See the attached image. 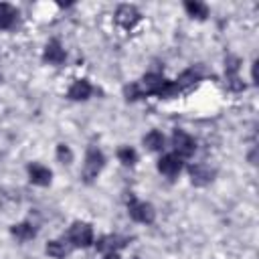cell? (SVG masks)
<instances>
[{"mask_svg": "<svg viewBox=\"0 0 259 259\" xmlns=\"http://www.w3.org/2000/svg\"><path fill=\"white\" fill-rule=\"evenodd\" d=\"M91 93H93L91 83H89V81H85V79H77V81L69 87L67 97H69V99H73V101H85V99H89V95H91Z\"/></svg>", "mask_w": 259, "mask_h": 259, "instance_id": "cell-12", "label": "cell"}, {"mask_svg": "<svg viewBox=\"0 0 259 259\" xmlns=\"http://www.w3.org/2000/svg\"><path fill=\"white\" fill-rule=\"evenodd\" d=\"M239 67H241V59L235 55H229L225 59V75H227V87L231 91H243L245 83L239 77Z\"/></svg>", "mask_w": 259, "mask_h": 259, "instance_id": "cell-6", "label": "cell"}, {"mask_svg": "<svg viewBox=\"0 0 259 259\" xmlns=\"http://www.w3.org/2000/svg\"><path fill=\"white\" fill-rule=\"evenodd\" d=\"M125 243H127V239H123L119 235H105V237H101L97 241V251H101V253H115Z\"/></svg>", "mask_w": 259, "mask_h": 259, "instance_id": "cell-13", "label": "cell"}, {"mask_svg": "<svg viewBox=\"0 0 259 259\" xmlns=\"http://www.w3.org/2000/svg\"><path fill=\"white\" fill-rule=\"evenodd\" d=\"M45 251H47V255H51L55 259H63L65 255H69L71 245H67L65 241H49L47 247H45Z\"/></svg>", "mask_w": 259, "mask_h": 259, "instance_id": "cell-17", "label": "cell"}, {"mask_svg": "<svg viewBox=\"0 0 259 259\" xmlns=\"http://www.w3.org/2000/svg\"><path fill=\"white\" fill-rule=\"evenodd\" d=\"M127 212H130V217H132L134 221L146 223V225L154 223V219H156L154 206H152L150 202L138 200V198H134V196H130V200H127Z\"/></svg>", "mask_w": 259, "mask_h": 259, "instance_id": "cell-4", "label": "cell"}, {"mask_svg": "<svg viewBox=\"0 0 259 259\" xmlns=\"http://www.w3.org/2000/svg\"><path fill=\"white\" fill-rule=\"evenodd\" d=\"M117 158H119L121 164H125V166H134L136 160H138V154H136L134 148L125 146V148H119V150H117Z\"/></svg>", "mask_w": 259, "mask_h": 259, "instance_id": "cell-19", "label": "cell"}, {"mask_svg": "<svg viewBox=\"0 0 259 259\" xmlns=\"http://www.w3.org/2000/svg\"><path fill=\"white\" fill-rule=\"evenodd\" d=\"M16 20H18V10L12 4L2 2L0 4V28L8 30V28H12L16 24Z\"/></svg>", "mask_w": 259, "mask_h": 259, "instance_id": "cell-14", "label": "cell"}, {"mask_svg": "<svg viewBox=\"0 0 259 259\" xmlns=\"http://www.w3.org/2000/svg\"><path fill=\"white\" fill-rule=\"evenodd\" d=\"M188 174H190V180H192L194 186H206V184L214 178V170H212L210 166L202 164V162L192 164V166L188 168Z\"/></svg>", "mask_w": 259, "mask_h": 259, "instance_id": "cell-8", "label": "cell"}, {"mask_svg": "<svg viewBox=\"0 0 259 259\" xmlns=\"http://www.w3.org/2000/svg\"><path fill=\"white\" fill-rule=\"evenodd\" d=\"M138 20H140V10L136 6H132V4H121L115 10V22L125 30H130Z\"/></svg>", "mask_w": 259, "mask_h": 259, "instance_id": "cell-7", "label": "cell"}, {"mask_svg": "<svg viewBox=\"0 0 259 259\" xmlns=\"http://www.w3.org/2000/svg\"><path fill=\"white\" fill-rule=\"evenodd\" d=\"M57 160L61 164H71L73 162V152H71V148L67 144H59L57 146Z\"/></svg>", "mask_w": 259, "mask_h": 259, "instance_id": "cell-20", "label": "cell"}, {"mask_svg": "<svg viewBox=\"0 0 259 259\" xmlns=\"http://www.w3.org/2000/svg\"><path fill=\"white\" fill-rule=\"evenodd\" d=\"M184 8L186 12L192 16V18H198V20H204L208 16V6L204 2H198V0H186L184 2Z\"/></svg>", "mask_w": 259, "mask_h": 259, "instance_id": "cell-15", "label": "cell"}, {"mask_svg": "<svg viewBox=\"0 0 259 259\" xmlns=\"http://www.w3.org/2000/svg\"><path fill=\"white\" fill-rule=\"evenodd\" d=\"M158 170L164 174V176H176L180 170H182V158L176 156V154H164L160 160H158Z\"/></svg>", "mask_w": 259, "mask_h": 259, "instance_id": "cell-10", "label": "cell"}, {"mask_svg": "<svg viewBox=\"0 0 259 259\" xmlns=\"http://www.w3.org/2000/svg\"><path fill=\"white\" fill-rule=\"evenodd\" d=\"M10 233H12L18 241H28V239H32V237L36 235V229H34V225H30V223H18V225H12V227H10Z\"/></svg>", "mask_w": 259, "mask_h": 259, "instance_id": "cell-16", "label": "cell"}, {"mask_svg": "<svg viewBox=\"0 0 259 259\" xmlns=\"http://www.w3.org/2000/svg\"><path fill=\"white\" fill-rule=\"evenodd\" d=\"M172 146H174V154L180 156V158H188L196 150L194 138L190 134H186L184 130H174V134H172Z\"/></svg>", "mask_w": 259, "mask_h": 259, "instance_id": "cell-5", "label": "cell"}, {"mask_svg": "<svg viewBox=\"0 0 259 259\" xmlns=\"http://www.w3.org/2000/svg\"><path fill=\"white\" fill-rule=\"evenodd\" d=\"M28 180L36 186H49L51 184V178H53V172L42 166V164H28Z\"/></svg>", "mask_w": 259, "mask_h": 259, "instance_id": "cell-11", "label": "cell"}, {"mask_svg": "<svg viewBox=\"0 0 259 259\" xmlns=\"http://www.w3.org/2000/svg\"><path fill=\"white\" fill-rule=\"evenodd\" d=\"M42 59H45V63L61 65V63H65L67 53H65V49L61 47V42H59L57 38H53V40H49V42H47L45 53H42Z\"/></svg>", "mask_w": 259, "mask_h": 259, "instance_id": "cell-9", "label": "cell"}, {"mask_svg": "<svg viewBox=\"0 0 259 259\" xmlns=\"http://www.w3.org/2000/svg\"><path fill=\"white\" fill-rule=\"evenodd\" d=\"M144 146H146L148 150H152V152H158V150L164 148V136H162L158 130H152L150 134L144 136Z\"/></svg>", "mask_w": 259, "mask_h": 259, "instance_id": "cell-18", "label": "cell"}, {"mask_svg": "<svg viewBox=\"0 0 259 259\" xmlns=\"http://www.w3.org/2000/svg\"><path fill=\"white\" fill-rule=\"evenodd\" d=\"M251 77H253V83L257 85V83H259V81H257V61L253 63V69H251Z\"/></svg>", "mask_w": 259, "mask_h": 259, "instance_id": "cell-21", "label": "cell"}, {"mask_svg": "<svg viewBox=\"0 0 259 259\" xmlns=\"http://www.w3.org/2000/svg\"><path fill=\"white\" fill-rule=\"evenodd\" d=\"M67 239H69V245L71 247H79V249H87L91 247L93 243V229L89 223H83V221H77L71 225L69 233H67Z\"/></svg>", "mask_w": 259, "mask_h": 259, "instance_id": "cell-3", "label": "cell"}, {"mask_svg": "<svg viewBox=\"0 0 259 259\" xmlns=\"http://www.w3.org/2000/svg\"><path fill=\"white\" fill-rule=\"evenodd\" d=\"M180 93L176 81H168L164 79V75L160 73H148L144 75L140 81L127 85L123 89V95L127 101L146 97V95H158V97H176Z\"/></svg>", "mask_w": 259, "mask_h": 259, "instance_id": "cell-1", "label": "cell"}, {"mask_svg": "<svg viewBox=\"0 0 259 259\" xmlns=\"http://www.w3.org/2000/svg\"><path fill=\"white\" fill-rule=\"evenodd\" d=\"M103 166H105V156L101 154L99 148L91 146V148L87 150V154H85V162H83L81 178H83L87 184L93 182V180L99 176V172L103 170Z\"/></svg>", "mask_w": 259, "mask_h": 259, "instance_id": "cell-2", "label": "cell"}]
</instances>
